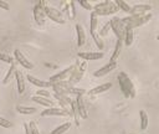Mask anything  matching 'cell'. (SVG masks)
Returning a JSON list of instances; mask_svg holds the SVG:
<instances>
[{
  "label": "cell",
  "instance_id": "6da1fadb",
  "mask_svg": "<svg viewBox=\"0 0 159 134\" xmlns=\"http://www.w3.org/2000/svg\"><path fill=\"white\" fill-rule=\"evenodd\" d=\"M118 82H119L120 91H122V93L124 94L125 98H135V96H137L135 87H134L133 82L129 79V77H128V74L125 72H123V71L119 72Z\"/></svg>",
  "mask_w": 159,
  "mask_h": 134
},
{
  "label": "cell",
  "instance_id": "7a4b0ae2",
  "mask_svg": "<svg viewBox=\"0 0 159 134\" xmlns=\"http://www.w3.org/2000/svg\"><path fill=\"white\" fill-rule=\"evenodd\" d=\"M152 17H153L152 14H145V15H129V16H125V17L120 19V21L125 25V27L133 30L134 27L142 26L145 22H148Z\"/></svg>",
  "mask_w": 159,
  "mask_h": 134
},
{
  "label": "cell",
  "instance_id": "3957f363",
  "mask_svg": "<svg viewBox=\"0 0 159 134\" xmlns=\"http://www.w3.org/2000/svg\"><path fill=\"white\" fill-rule=\"evenodd\" d=\"M93 10H94V14L97 16L98 15L99 16H107V15L117 12L119 9L114 4V1H102V2H98V4L93 5Z\"/></svg>",
  "mask_w": 159,
  "mask_h": 134
},
{
  "label": "cell",
  "instance_id": "277c9868",
  "mask_svg": "<svg viewBox=\"0 0 159 134\" xmlns=\"http://www.w3.org/2000/svg\"><path fill=\"white\" fill-rule=\"evenodd\" d=\"M86 68H87V61L76 62V67H75L72 74H71L70 78H68V83H70V84H75V83L80 82V81L83 78V74H84V72H86Z\"/></svg>",
  "mask_w": 159,
  "mask_h": 134
},
{
  "label": "cell",
  "instance_id": "5b68a950",
  "mask_svg": "<svg viewBox=\"0 0 159 134\" xmlns=\"http://www.w3.org/2000/svg\"><path fill=\"white\" fill-rule=\"evenodd\" d=\"M43 11H45V15L48 19H51L52 21H55L57 24H61V25H63L66 22V19L63 17L61 10H58V9L53 7V6H50V5H45Z\"/></svg>",
  "mask_w": 159,
  "mask_h": 134
},
{
  "label": "cell",
  "instance_id": "8992f818",
  "mask_svg": "<svg viewBox=\"0 0 159 134\" xmlns=\"http://www.w3.org/2000/svg\"><path fill=\"white\" fill-rule=\"evenodd\" d=\"M109 22H111V29L113 30L114 35L117 36V40H122L123 41L124 32H125V25L118 17H112V20Z\"/></svg>",
  "mask_w": 159,
  "mask_h": 134
},
{
  "label": "cell",
  "instance_id": "52a82bcc",
  "mask_svg": "<svg viewBox=\"0 0 159 134\" xmlns=\"http://www.w3.org/2000/svg\"><path fill=\"white\" fill-rule=\"evenodd\" d=\"M46 2L45 1H39L35 6H34V17H35V21L39 26H43L45 25V11H43V7H45Z\"/></svg>",
  "mask_w": 159,
  "mask_h": 134
},
{
  "label": "cell",
  "instance_id": "ba28073f",
  "mask_svg": "<svg viewBox=\"0 0 159 134\" xmlns=\"http://www.w3.org/2000/svg\"><path fill=\"white\" fill-rule=\"evenodd\" d=\"M71 112L68 109H63V108H47L43 112H41V117H50V115H55V117H67L70 115Z\"/></svg>",
  "mask_w": 159,
  "mask_h": 134
},
{
  "label": "cell",
  "instance_id": "9c48e42d",
  "mask_svg": "<svg viewBox=\"0 0 159 134\" xmlns=\"http://www.w3.org/2000/svg\"><path fill=\"white\" fill-rule=\"evenodd\" d=\"M75 67H76V63L75 65H72L71 67H68V68H65L63 71H61V72H58L57 74H53V76H51V78H50V82H57V81H65L67 77H70L71 74H72V72H73V69H75Z\"/></svg>",
  "mask_w": 159,
  "mask_h": 134
},
{
  "label": "cell",
  "instance_id": "30bf717a",
  "mask_svg": "<svg viewBox=\"0 0 159 134\" xmlns=\"http://www.w3.org/2000/svg\"><path fill=\"white\" fill-rule=\"evenodd\" d=\"M14 57H15V60H16L22 67H25V68H27V69H32V68H34V63L30 62V61L22 55V52H21L20 50H15V51H14Z\"/></svg>",
  "mask_w": 159,
  "mask_h": 134
},
{
  "label": "cell",
  "instance_id": "8fae6325",
  "mask_svg": "<svg viewBox=\"0 0 159 134\" xmlns=\"http://www.w3.org/2000/svg\"><path fill=\"white\" fill-rule=\"evenodd\" d=\"M152 10V5L148 4H139V5H134L133 7H130L129 14L130 15H145Z\"/></svg>",
  "mask_w": 159,
  "mask_h": 134
},
{
  "label": "cell",
  "instance_id": "7c38bea8",
  "mask_svg": "<svg viewBox=\"0 0 159 134\" xmlns=\"http://www.w3.org/2000/svg\"><path fill=\"white\" fill-rule=\"evenodd\" d=\"M116 67H117V62H109V63L104 65L103 67H101L99 69L94 71V72H93V76H94V77H103V76L108 74L111 71H113Z\"/></svg>",
  "mask_w": 159,
  "mask_h": 134
},
{
  "label": "cell",
  "instance_id": "4fadbf2b",
  "mask_svg": "<svg viewBox=\"0 0 159 134\" xmlns=\"http://www.w3.org/2000/svg\"><path fill=\"white\" fill-rule=\"evenodd\" d=\"M76 105H77V110H78L80 117L83 118V119H86V118H87V108H86V104H84V100H83L82 94H78V96H77Z\"/></svg>",
  "mask_w": 159,
  "mask_h": 134
},
{
  "label": "cell",
  "instance_id": "5bb4252c",
  "mask_svg": "<svg viewBox=\"0 0 159 134\" xmlns=\"http://www.w3.org/2000/svg\"><path fill=\"white\" fill-rule=\"evenodd\" d=\"M26 78H27V81H29L30 83H32V84L36 86V87H40V88H48V87H52V82H50V81H41V79H39V78L32 77L31 74H27Z\"/></svg>",
  "mask_w": 159,
  "mask_h": 134
},
{
  "label": "cell",
  "instance_id": "9a60e30c",
  "mask_svg": "<svg viewBox=\"0 0 159 134\" xmlns=\"http://www.w3.org/2000/svg\"><path fill=\"white\" fill-rule=\"evenodd\" d=\"M104 55L102 52H78V57L83 58L84 61H92V60H98L102 58Z\"/></svg>",
  "mask_w": 159,
  "mask_h": 134
},
{
  "label": "cell",
  "instance_id": "2e32d148",
  "mask_svg": "<svg viewBox=\"0 0 159 134\" xmlns=\"http://www.w3.org/2000/svg\"><path fill=\"white\" fill-rule=\"evenodd\" d=\"M76 32H77V46L82 47L86 42V32H84V29L82 27V25H80V24L76 25Z\"/></svg>",
  "mask_w": 159,
  "mask_h": 134
},
{
  "label": "cell",
  "instance_id": "e0dca14e",
  "mask_svg": "<svg viewBox=\"0 0 159 134\" xmlns=\"http://www.w3.org/2000/svg\"><path fill=\"white\" fill-rule=\"evenodd\" d=\"M109 88H112V83H111V82L103 83V84H99V86L92 88V89L88 92V94H93V96H94V94H99V93H103V92L108 91Z\"/></svg>",
  "mask_w": 159,
  "mask_h": 134
},
{
  "label": "cell",
  "instance_id": "ac0fdd59",
  "mask_svg": "<svg viewBox=\"0 0 159 134\" xmlns=\"http://www.w3.org/2000/svg\"><path fill=\"white\" fill-rule=\"evenodd\" d=\"M15 78H16V83H17V91L19 93H24L25 91V82H24V76L20 71H16L15 72Z\"/></svg>",
  "mask_w": 159,
  "mask_h": 134
},
{
  "label": "cell",
  "instance_id": "d6986e66",
  "mask_svg": "<svg viewBox=\"0 0 159 134\" xmlns=\"http://www.w3.org/2000/svg\"><path fill=\"white\" fill-rule=\"evenodd\" d=\"M53 97L60 102V104H61V107L63 108V109H67V105L71 103V100L72 99H70L66 94H58V93H53Z\"/></svg>",
  "mask_w": 159,
  "mask_h": 134
},
{
  "label": "cell",
  "instance_id": "ffe728a7",
  "mask_svg": "<svg viewBox=\"0 0 159 134\" xmlns=\"http://www.w3.org/2000/svg\"><path fill=\"white\" fill-rule=\"evenodd\" d=\"M32 100L36 102V103H39V104H41V105H45V107H47V108H51V107H53V104H55L50 98H43V97H39V96L32 97Z\"/></svg>",
  "mask_w": 159,
  "mask_h": 134
},
{
  "label": "cell",
  "instance_id": "44dd1931",
  "mask_svg": "<svg viewBox=\"0 0 159 134\" xmlns=\"http://www.w3.org/2000/svg\"><path fill=\"white\" fill-rule=\"evenodd\" d=\"M122 45H123V41H122V40H117V43H116L113 55H112V57H111V62H117V58L119 57V53H120Z\"/></svg>",
  "mask_w": 159,
  "mask_h": 134
},
{
  "label": "cell",
  "instance_id": "7402d4cb",
  "mask_svg": "<svg viewBox=\"0 0 159 134\" xmlns=\"http://www.w3.org/2000/svg\"><path fill=\"white\" fill-rule=\"evenodd\" d=\"M70 127H71V123H70V122H66V123L58 125L57 128H55V129L51 132V134H63L65 132H67V130L70 129Z\"/></svg>",
  "mask_w": 159,
  "mask_h": 134
},
{
  "label": "cell",
  "instance_id": "603a6c76",
  "mask_svg": "<svg viewBox=\"0 0 159 134\" xmlns=\"http://www.w3.org/2000/svg\"><path fill=\"white\" fill-rule=\"evenodd\" d=\"M123 41L127 46H130L132 42H133V30L132 29H128L125 27V32H124V37H123Z\"/></svg>",
  "mask_w": 159,
  "mask_h": 134
},
{
  "label": "cell",
  "instance_id": "cb8c5ba5",
  "mask_svg": "<svg viewBox=\"0 0 159 134\" xmlns=\"http://www.w3.org/2000/svg\"><path fill=\"white\" fill-rule=\"evenodd\" d=\"M15 72H16V65H15V63H11V66H10V68H9V71H7V73L5 74V77H4V79H2V83L6 84V83L11 79V77L15 76Z\"/></svg>",
  "mask_w": 159,
  "mask_h": 134
},
{
  "label": "cell",
  "instance_id": "d4e9b609",
  "mask_svg": "<svg viewBox=\"0 0 159 134\" xmlns=\"http://www.w3.org/2000/svg\"><path fill=\"white\" fill-rule=\"evenodd\" d=\"M70 105H71V109H72V114H73V118H75L76 125H77V127H80V114H78V110H77L76 100H71Z\"/></svg>",
  "mask_w": 159,
  "mask_h": 134
},
{
  "label": "cell",
  "instance_id": "484cf974",
  "mask_svg": "<svg viewBox=\"0 0 159 134\" xmlns=\"http://www.w3.org/2000/svg\"><path fill=\"white\" fill-rule=\"evenodd\" d=\"M16 110H17L20 114H32V113H36V108H34V107H22V105H17V107H16Z\"/></svg>",
  "mask_w": 159,
  "mask_h": 134
},
{
  "label": "cell",
  "instance_id": "4316f807",
  "mask_svg": "<svg viewBox=\"0 0 159 134\" xmlns=\"http://www.w3.org/2000/svg\"><path fill=\"white\" fill-rule=\"evenodd\" d=\"M76 17V10H75V1H68V10H67V19L73 20Z\"/></svg>",
  "mask_w": 159,
  "mask_h": 134
},
{
  "label": "cell",
  "instance_id": "83f0119b",
  "mask_svg": "<svg viewBox=\"0 0 159 134\" xmlns=\"http://www.w3.org/2000/svg\"><path fill=\"white\" fill-rule=\"evenodd\" d=\"M89 29H91V32H96V29H97V15L94 14V11H92L91 15H89Z\"/></svg>",
  "mask_w": 159,
  "mask_h": 134
},
{
  "label": "cell",
  "instance_id": "f1b7e54d",
  "mask_svg": "<svg viewBox=\"0 0 159 134\" xmlns=\"http://www.w3.org/2000/svg\"><path fill=\"white\" fill-rule=\"evenodd\" d=\"M139 117H140V128L144 130L148 127V115H147L145 110H140L139 112Z\"/></svg>",
  "mask_w": 159,
  "mask_h": 134
},
{
  "label": "cell",
  "instance_id": "f546056e",
  "mask_svg": "<svg viewBox=\"0 0 159 134\" xmlns=\"http://www.w3.org/2000/svg\"><path fill=\"white\" fill-rule=\"evenodd\" d=\"M114 4L118 6V9H122V10L125 11V12H129V11H130V6H129L125 1H123V0H116Z\"/></svg>",
  "mask_w": 159,
  "mask_h": 134
},
{
  "label": "cell",
  "instance_id": "4dcf8cb0",
  "mask_svg": "<svg viewBox=\"0 0 159 134\" xmlns=\"http://www.w3.org/2000/svg\"><path fill=\"white\" fill-rule=\"evenodd\" d=\"M91 35H92V37H93V40H94V42H96V46H97L99 50H102V48L104 47V45H103V41H102V38L99 37V35H98L97 32H91Z\"/></svg>",
  "mask_w": 159,
  "mask_h": 134
},
{
  "label": "cell",
  "instance_id": "1f68e13d",
  "mask_svg": "<svg viewBox=\"0 0 159 134\" xmlns=\"http://www.w3.org/2000/svg\"><path fill=\"white\" fill-rule=\"evenodd\" d=\"M0 61L7 62V63H14V58H12V57H11L10 55L2 53V52H0Z\"/></svg>",
  "mask_w": 159,
  "mask_h": 134
},
{
  "label": "cell",
  "instance_id": "d6a6232c",
  "mask_svg": "<svg viewBox=\"0 0 159 134\" xmlns=\"http://www.w3.org/2000/svg\"><path fill=\"white\" fill-rule=\"evenodd\" d=\"M109 30H111V22L108 21V22H106V25L99 30V34H98V35H101V36H106V35L108 34Z\"/></svg>",
  "mask_w": 159,
  "mask_h": 134
},
{
  "label": "cell",
  "instance_id": "836d02e7",
  "mask_svg": "<svg viewBox=\"0 0 159 134\" xmlns=\"http://www.w3.org/2000/svg\"><path fill=\"white\" fill-rule=\"evenodd\" d=\"M0 127H2V128H11V127H12V123L9 122L7 119L0 117Z\"/></svg>",
  "mask_w": 159,
  "mask_h": 134
},
{
  "label": "cell",
  "instance_id": "e575fe53",
  "mask_svg": "<svg viewBox=\"0 0 159 134\" xmlns=\"http://www.w3.org/2000/svg\"><path fill=\"white\" fill-rule=\"evenodd\" d=\"M36 94H37L39 97H43V98H50V96H51V93L47 92V91H45V89H39V91L36 92Z\"/></svg>",
  "mask_w": 159,
  "mask_h": 134
},
{
  "label": "cell",
  "instance_id": "d590c367",
  "mask_svg": "<svg viewBox=\"0 0 159 134\" xmlns=\"http://www.w3.org/2000/svg\"><path fill=\"white\" fill-rule=\"evenodd\" d=\"M80 5H82V7L87 9V10H93V5H91L88 1L86 0H80Z\"/></svg>",
  "mask_w": 159,
  "mask_h": 134
},
{
  "label": "cell",
  "instance_id": "8d00e7d4",
  "mask_svg": "<svg viewBox=\"0 0 159 134\" xmlns=\"http://www.w3.org/2000/svg\"><path fill=\"white\" fill-rule=\"evenodd\" d=\"M30 125V130H31V134H40V132H39V129H37V127H36V124L34 123V122H30L29 123Z\"/></svg>",
  "mask_w": 159,
  "mask_h": 134
},
{
  "label": "cell",
  "instance_id": "74e56055",
  "mask_svg": "<svg viewBox=\"0 0 159 134\" xmlns=\"http://www.w3.org/2000/svg\"><path fill=\"white\" fill-rule=\"evenodd\" d=\"M0 7H1V9H4V10H9V9H10L9 4H7V2H5V1H1V0H0Z\"/></svg>",
  "mask_w": 159,
  "mask_h": 134
},
{
  "label": "cell",
  "instance_id": "f35d334b",
  "mask_svg": "<svg viewBox=\"0 0 159 134\" xmlns=\"http://www.w3.org/2000/svg\"><path fill=\"white\" fill-rule=\"evenodd\" d=\"M24 129H25V134H31V130H30L29 123H25V124H24Z\"/></svg>",
  "mask_w": 159,
  "mask_h": 134
},
{
  "label": "cell",
  "instance_id": "ab89813d",
  "mask_svg": "<svg viewBox=\"0 0 159 134\" xmlns=\"http://www.w3.org/2000/svg\"><path fill=\"white\" fill-rule=\"evenodd\" d=\"M45 66L46 67H51V68H56L57 66H55V65H50V63H45Z\"/></svg>",
  "mask_w": 159,
  "mask_h": 134
}]
</instances>
